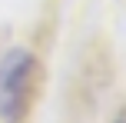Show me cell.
Here are the masks:
<instances>
[{"label":"cell","mask_w":126,"mask_h":123,"mask_svg":"<svg viewBox=\"0 0 126 123\" xmlns=\"http://www.w3.org/2000/svg\"><path fill=\"white\" fill-rule=\"evenodd\" d=\"M37 87V60L27 50L7 53L0 70V113L7 120H20Z\"/></svg>","instance_id":"1"},{"label":"cell","mask_w":126,"mask_h":123,"mask_svg":"<svg viewBox=\"0 0 126 123\" xmlns=\"http://www.w3.org/2000/svg\"><path fill=\"white\" fill-rule=\"evenodd\" d=\"M120 123H126V120H120Z\"/></svg>","instance_id":"2"}]
</instances>
